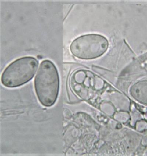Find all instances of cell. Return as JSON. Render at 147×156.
Returning <instances> with one entry per match:
<instances>
[{
  "label": "cell",
  "instance_id": "1",
  "mask_svg": "<svg viewBox=\"0 0 147 156\" xmlns=\"http://www.w3.org/2000/svg\"><path fill=\"white\" fill-rule=\"evenodd\" d=\"M34 86L37 98L43 105L50 107L54 105L59 95V77L51 61L41 62L35 77Z\"/></svg>",
  "mask_w": 147,
  "mask_h": 156
},
{
  "label": "cell",
  "instance_id": "2",
  "mask_svg": "<svg viewBox=\"0 0 147 156\" xmlns=\"http://www.w3.org/2000/svg\"><path fill=\"white\" fill-rule=\"evenodd\" d=\"M39 62L34 57L27 56L17 59L9 65L3 72L1 82L5 87H19L33 78Z\"/></svg>",
  "mask_w": 147,
  "mask_h": 156
},
{
  "label": "cell",
  "instance_id": "3",
  "mask_svg": "<svg viewBox=\"0 0 147 156\" xmlns=\"http://www.w3.org/2000/svg\"><path fill=\"white\" fill-rule=\"evenodd\" d=\"M107 39L101 35L89 34L82 36L74 41L70 51L78 58L89 60L101 56L108 47Z\"/></svg>",
  "mask_w": 147,
  "mask_h": 156
}]
</instances>
